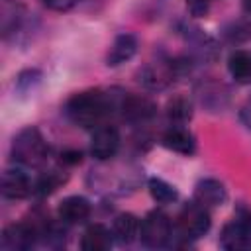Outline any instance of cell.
Wrapping results in <instances>:
<instances>
[{
    "label": "cell",
    "instance_id": "obj_1",
    "mask_svg": "<svg viewBox=\"0 0 251 251\" xmlns=\"http://www.w3.org/2000/svg\"><path fill=\"white\" fill-rule=\"evenodd\" d=\"M122 92L114 94V90H100V88H90L73 94L67 104H65V116L84 127V129H94L102 124H108L106 120L118 112Z\"/></svg>",
    "mask_w": 251,
    "mask_h": 251
},
{
    "label": "cell",
    "instance_id": "obj_2",
    "mask_svg": "<svg viewBox=\"0 0 251 251\" xmlns=\"http://www.w3.org/2000/svg\"><path fill=\"white\" fill-rule=\"evenodd\" d=\"M12 157L18 165L24 167H41L49 157V143L41 131L33 126H27L18 131L12 141Z\"/></svg>",
    "mask_w": 251,
    "mask_h": 251
},
{
    "label": "cell",
    "instance_id": "obj_3",
    "mask_svg": "<svg viewBox=\"0 0 251 251\" xmlns=\"http://www.w3.org/2000/svg\"><path fill=\"white\" fill-rule=\"evenodd\" d=\"M210 226H212V220H210L208 208L202 206L200 202L192 200V202L184 204L182 210L178 212L171 245H173L175 239H182L186 243L192 241V239H198V237H202V235L208 233Z\"/></svg>",
    "mask_w": 251,
    "mask_h": 251
},
{
    "label": "cell",
    "instance_id": "obj_4",
    "mask_svg": "<svg viewBox=\"0 0 251 251\" xmlns=\"http://www.w3.org/2000/svg\"><path fill=\"white\" fill-rule=\"evenodd\" d=\"M173 231H175V224L171 222V218L161 210H151L141 220L139 239L143 241V245L157 249V247L171 245Z\"/></svg>",
    "mask_w": 251,
    "mask_h": 251
},
{
    "label": "cell",
    "instance_id": "obj_5",
    "mask_svg": "<svg viewBox=\"0 0 251 251\" xmlns=\"http://www.w3.org/2000/svg\"><path fill=\"white\" fill-rule=\"evenodd\" d=\"M37 239H39V227L29 222H20L4 227L0 245L4 251H25L33 247Z\"/></svg>",
    "mask_w": 251,
    "mask_h": 251
},
{
    "label": "cell",
    "instance_id": "obj_6",
    "mask_svg": "<svg viewBox=\"0 0 251 251\" xmlns=\"http://www.w3.org/2000/svg\"><path fill=\"white\" fill-rule=\"evenodd\" d=\"M27 24V12L20 0H0V31L2 39L10 41L12 37L24 33Z\"/></svg>",
    "mask_w": 251,
    "mask_h": 251
},
{
    "label": "cell",
    "instance_id": "obj_7",
    "mask_svg": "<svg viewBox=\"0 0 251 251\" xmlns=\"http://www.w3.org/2000/svg\"><path fill=\"white\" fill-rule=\"evenodd\" d=\"M175 76H178L175 59H163V61H153L145 65L139 71V82L149 88V90H163L169 84H173Z\"/></svg>",
    "mask_w": 251,
    "mask_h": 251
},
{
    "label": "cell",
    "instance_id": "obj_8",
    "mask_svg": "<svg viewBox=\"0 0 251 251\" xmlns=\"http://www.w3.org/2000/svg\"><path fill=\"white\" fill-rule=\"evenodd\" d=\"M118 112L122 114L124 120H127L131 124H145L157 114V106L147 96L122 92V98H120V104H118Z\"/></svg>",
    "mask_w": 251,
    "mask_h": 251
},
{
    "label": "cell",
    "instance_id": "obj_9",
    "mask_svg": "<svg viewBox=\"0 0 251 251\" xmlns=\"http://www.w3.org/2000/svg\"><path fill=\"white\" fill-rule=\"evenodd\" d=\"M120 149V131L112 124L94 127L90 137V155L98 161H110Z\"/></svg>",
    "mask_w": 251,
    "mask_h": 251
},
{
    "label": "cell",
    "instance_id": "obj_10",
    "mask_svg": "<svg viewBox=\"0 0 251 251\" xmlns=\"http://www.w3.org/2000/svg\"><path fill=\"white\" fill-rule=\"evenodd\" d=\"M33 194V182L24 169H8L2 175V196L8 200H24Z\"/></svg>",
    "mask_w": 251,
    "mask_h": 251
},
{
    "label": "cell",
    "instance_id": "obj_11",
    "mask_svg": "<svg viewBox=\"0 0 251 251\" xmlns=\"http://www.w3.org/2000/svg\"><path fill=\"white\" fill-rule=\"evenodd\" d=\"M161 143L169 151L184 155V157H192L196 153V137L186 127H182V126H171L163 133Z\"/></svg>",
    "mask_w": 251,
    "mask_h": 251
},
{
    "label": "cell",
    "instance_id": "obj_12",
    "mask_svg": "<svg viewBox=\"0 0 251 251\" xmlns=\"http://www.w3.org/2000/svg\"><path fill=\"white\" fill-rule=\"evenodd\" d=\"M194 200L206 208L222 206L227 200V188L218 178H200L194 186Z\"/></svg>",
    "mask_w": 251,
    "mask_h": 251
},
{
    "label": "cell",
    "instance_id": "obj_13",
    "mask_svg": "<svg viewBox=\"0 0 251 251\" xmlns=\"http://www.w3.org/2000/svg\"><path fill=\"white\" fill-rule=\"evenodd\" d=\"M137 37L133 33H120L114 37L108 53H106V65L108 67H120L124 65L126 61H129L135 53H137Z\"/></svg>",
    "mask_w": 251,
    "mask_h": 251
},
{
    "label": "cell",
    "instance_id": "obj_14",
    "mask_svg": "<svg viewBox=\"0 0 251 251\" xmlns=\"http://www.w3.org/2000/svg\"><path fill=\"white\" fill-rule=\"evenodd\" d=\"M59 218L65 224H82L90 218L92 206L84 196H67L59 204Z\"/></svg>",
    "mask_w": 251,
    "mask_h": 251
},
{
    "label": "cell",
    "instance_id": "obj_15",
    "mask_svg": "<svg viewBox=\"0 0 251 251\" xmlns=\"http://www.w3.org/2000/svg\"><path fill=\"white\" fill-rule=\"evenodd\" d=\"M220 245L227 251H237V249H249L251 247V233L233 218L229 224L222 227L220 233Z\"/></svg>",
    "mask_w": 251,
    "mask_h": 251
},
{
    "label": "cell",
    "instance_id": "obj_16",
    "mask_svg": "<svg viewBox=\"0 0 251 251\" xmlns=\"http://www.w3.org/2000/svg\"><path fill=\"white\" fill-rule=\"evenodd\" d=\"M186 41L190 45V59H194V61H212V59H216V55H218L216 41L212 37H208L204 31L190 29L186 33Z\"/></svg>",
    "mask_w": 251,
    "mask_h": 251
},
{
    "label": "cell",
    "instance_id": "obj_17",
    "mask_svg": "<svg viewBox=\"0 0 251 251\" xmlns=\"http://www.w3.org/2000/svg\"><path fill=\"white\" fill-rule=\"evenodd\" d=\"M114 243V231H110L102 224H90L80 239V247L84 251H108Z\"/></svg>",
    "mask_w": 251,
    "mask_h": 251
},
{
    "label": "cell",
    "instance_id": "obj_18",
    "mask_svg": "<svg viewBox=\"0 0 251 251\" xmlns=\"http://www.w3.org/2000/svg\"><path fill=\"white\" fill-rule=\"evenodd\" d=\"M112 231H114V237L122 245H129V243H133L139 237V233H141V222H139L137 216H133L129 212H124V214H118L114 218Z\"/></svg>",
    "mask_w": 251,
    "mask_h": 251
},
{
    "label": "cell",
    "instance_id": "obj_19",
    "mask_svg": "<svg viewBox=\"0 0 251 251\" xmlns=\"http://www.w3.org/2000/svg\"><path fill=\"white\" fill-rule=\"evenodd\" d=\"M227 73L239 84L251 82V53L243 49H235L227 57Z\"/></svg>",
    "mask_w": 251,
    "mask_h": 251
},
{
    "label": "cell",
    "instance_id": "obj_20",
    "mask_svg": "<svg viewBox=\"0 0 251 251\" xmlns=\"http://www.w3.org/2000/svg\"><path fill=\"white\" fill-rule=\"evenodd\" d=\"M198 98L202 106L210 108L212 112H218L227 104V90L218 82H206L198 88Z\"/></svg>",
    "mask_w": 251,
    "mask_h": 251
},
{
    "label": "cell",
    "instance_id": "obj_21",
    "mask_svg": "<svg viewBox=\"0 0 251 251\" xmlns=\"http://www.w3.org/2000/svg\"><path fill=\"white\" fill-rule=\"evenodd\" d=\"M147 186H149L151 198L157 204H173V202L178 200V190L171 182H167V180H163L159 176H151Z\"/></svg>",
    "mask_w": 251,
    "mask_h": 251
},
{
    "label": "cell",
    "instance_id": "obj_22",
    "mask_svg": "<svg viewBox=\"0 0 251 251\" xmlns=\"http://www.w3.org/2000/svg\"><path fill=\"white\" fill-rule=\"evenodd\" d=\"M65 175L61 171H49V173H43L35 182H33V194L37 196H49L53 190H57L63 182H65Z\"/></svg>",
    "mask_w": 251,
    "mask_h": 251
},
{
    "label": "cell",
    "instance_id": "obj_23",
    "mask_svg": "<svg viewBox=\"0 0 251 251\" xmlns=\"http://www.w3.org/2000/svg\"><path fill=\"white\" fill-rule=\"evenodd\" d=\"M41 78H43V73H41L39 69H25V71H22V73L16 76L14 88H16L18 94H22V96L31 94V92L41 84Z\"/></svg>",
    "mask_w": 251,
    "mask_h": 251
},
{
    "label": "cell",
    "instance_id": "obj_24",
    "mask_svg": "<svg viewBox=\"0 0 251 251\" xmlns=\"http://www.w3.org/2000/svg\"><path fill=\"white\" fill-rule=\"evenodd\" d=\"M167 116L175 124H184L192 118V104L186 98L176 96L167 104Z\"/></svg>",
    "mask_w": 251,
    "mask_h": 251
},
{
    "label": "cell",
    "instance_id": "obj_25",
    "mask_svg": "<svg viewBox=\"0 0 251 251\" xmlns=\"http://www.w3.org/2000/svg\"><path fill=\"white\" fill-rule=\"evenodd\" d=\"M224 37L229 43H243V41L251 39V24L247 20L231 22L224 27Z\"/></svg>",
    "mask_w": 251,
    "mask_h": 251
},
{
    "label": "cell",
    "instance_id": "obj_26",
    "mask_svg": "<svg viewBox=\"0 0 251 251\" xmlns=\"http://www.w3.org/2000/svg\"><path fill=\"white\" fill-rule=\"evenodd\" d=\"M210 4H212V0H186L188 12L194 18H204L208 14V10H210Z\"/></svg>",
    "mask_w": 251,
    "mask_h": 251
},
{
    "label": "cell",
    "instance_id": "obj_27",
    "mask_svg": "<svg viewBox=\"0 0 251 251\" xmlns=\"http://www.w3.org/2000/svg\"><path fill=\"white\" fill-rule=\"evenodd\" d=\"M43 6H47L53 12H69L78 4V0H41Z\"/></svg>",
    "mask_w": 251,
    "mask_h": 251
},
{
    "label": "cell",
    "instance_id": "obj_28",
    "mask_svg": "<svg viewBox=\"0 0 251 251\" xmlns=\"http://www.w3.org/2000/svg\"><path fill=\"white\" fill-rule=\"evenodd\" d=\"M80 161H82V151L80 149H65L61 153V163L63 165L73 167V165H78Z\"/></svg>",
    "mask_w": 251,
    "mask_h": 251
},
{
    "label": "cell",
    "instance_id": "obj_29",
    "mask_svg": "<svg viewBox=\"0 0 251 251\" xmlns=\"http://www.w3.org/2000/svg\"><path fill=\"white\" fill-rule=\"evenodd\" d=\"M235 220L251 233V208L249 206H237V210H235Z\"/></svg>",
    "mask_w": 251,
    "mask_h": 251
},
{
    "label": "cell",
    "instance_id": "obj_30",
    "mask_svg": "<svg viewBox=\"0 0 251 251\" xmlns=\"http://www.w3.org/2000/svg\"><path fill=\"white\" fill-rule=\"evenodd\" d=\"M239 120L243 122V126H245L247 129H251V98L243 104V108H241V112H239Z\"/></svg>",
    "mask_w": 251,
    "mask_h": 251
},
{
    "label": "cell",
    "instance_id": "obj_31",
    "mask_svg": "<svg viewBox=\"0 0 251 251\" xmlns=\"http://www.w3.org/2000/svg\"><path fill=\"white\" fill-rule=\"evenodd\" d=\"M243 12L247 16H251V0H243Z\"/></svg>",
    "mask_w": 251,
    "mask_h": 251
},
{
    "label": "cell",
    "instance_id": "obj_32",
    "mask_svg": "<svg viewBox=\"0 0 251 251\" xmlns=\"http://www.w3.org/2000/svg\"><path fill=\"white\" fill-rule=\"evenodd\" d=\"M212 2H214V0H212Z\"/></svg>",
    "mask_w": 251,
    "mask_h": 251
}]
</instances>
